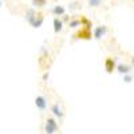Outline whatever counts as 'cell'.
<instances>
[{
	"label": "cell",
	"mask_w": 134,
	"mask_h": 134,
	"mask_svg": "<svg viewBox=\"0 0 134 134\" xmlns=\"http://www.w3.org/2000/svg\"><path fill=\"white\" fill-rule=\"evenodd\" d=\"M106 31H107L106 26H98V27H95V30H94V34H93V36H94L95 39H100L102 36H105Z\"/></svg>",
	"instance_id": "obj_5"
},
{
	"label": "cell",
	"mask_w": 134,
	"mask_h": 134,
	"mask_svg": "<svg viewBox=\"0 0 134 134\" xmlns=\"http://www.w3.org/2000/svg\"><path fill=\"white\" fill-rule=\"evenodd\" d=\"M51 14H54L55 16H63L66 14V8L63 5H55L52 9H51Z\"/></svg>",
	"instance_id": "obj_8"
},
{
	"label": "cell",
	"mask_w": 134,
	"mask_h": 134,
	"mask_svg": "<svg viewBox=\"0 0 134 134\" xmlns=\"http://www.w3.org/2000/svg\"><path fill=\"white\" fill-rule=\"evenodd\" d=\"M131 81H133V75H130V74L124 75V82H125V83H130Z\"/></svg>",
	"instance_id": "obj_13"
},
{
	"label": "cell",
	"mask_w": 134,
	"mask_h": 134,
	"mask_svg": "<svg viewBox=\"0 0 134 134\" xmlns=\"http://www.w3.org/2000/svg\"><path fill=\"white\" fill-rule=\"evenodd\" d=\"M63 30V20L59 18H54V32L58 34Z\"/></svg>",
	"instance_id": "obj_9"
},
{
	"label": "cell",
	"mask_w": 134,
	"mask_h": 134,
	"mask_svg": "<svg viewBox=\"0 0 134 134\" xmlns=\"http://www.w3.org/2000/svg\"><path fill=\"white\" fill-rule=\"evenodd\" d=\"M75 36L78 39H85V40H88L91 39V30H87V28H81L75 34Z\"/></svg>",
	"instance_id": "obj_3"
},
{
	"label": "cell",
	"mask_w": 134,
	"mask_h": 134,
	"mask_svg": "<svg viewBox=\"0 0 134 134\" xmlns=\"http://www.w3.org/2000/svg\"><path fill=\"white\" fill-rule=\"evenodd\" d=\"M69 26L71 28H76V27H81V20L79 19H71L69 21Z\"/></svg>",
	"instance_id": "obj_11"
},
{
	"label": "cell",
	"mask_w": 134,
	"mask_h": 134,
	"mask_svg": "<svg viewBox=\"0 0 134 134\" xmlns=\"http://www.w3.org/2000/svg\"><path fill=\"white\" fill-rule=\"evenodd\" d=\"M105 69H106V71L109 72V74H111L114 71V69H115V60L113 59V58H106L105 59Z\"/></svg>",
	"instance_id": "obj_4"
},
{
	"label": "cell",
	"mask_w": 134,
	"mask_h": 134,
	"mask_svg": "<svg viewBox=\"0 0 134 134\" xmlns=\"http://www.w3.org/2000/svg\"><path fill=\"white\" fill-rule=\"evenodd\" d=\"M43 20H44V18H43V15L42 14H38V16H36V19H35V21L31 24L34 28H39L42 24H43Z\"/></svg>",
	"instance_id": "obj_10"
},
{
	"label": "cell",
	"mask_w": 134,
	"mask_h": 134,
	"mask_svg": "<svg viewBox=\"0 0 134 134\" xmlns=\"http://www.w3.org/2000/svg\"><path fill=\"white\" fill-rule=\"evenodd\" d=\"M0 7H2V2H0Z\"/></svg>",
	"instance_id": "obj_16"
},
{
	"label": "cell",
	"mask_w": 134,
	"mask_h": 134,
	"mask_svg": "<svg viewBox=\"0 0 134 134\" xmlns=\"http://www.w3.org/2000/svg\"><path fill=\"white\" fill-rule=\"evenodd\" d=\"M51 111H52L54 117H57V118H59V119H62V118L64 117L63 110L59 107V105H58V103H54V105L51 106Z\"/></svg>",
	"instance_id": "obj_6"
},
{
	"label": "cell",
	"mask_w": 134,
	"mask_h": 134,
	"mask_svg": "<svg viewBox=\"0 0 134 134\" xmlns=\"http://www.w3.org/2000/svg\"><path fill=\"white\" fill-rule=\"evenodd\" d=\"M131 62H133V64H134V58H133V60H131Z\"/></svg>",
	"instance_id": "obj_15"
},
{
	"label": "cell",
	"mask_w": 134,
	"mask_h": 134,
	"mask_svg": "<svg viewBox=\"0 0 134 134\" xmlns=\"http://www.w3.org/2000/svg\"><path fill=\"white\" fill-rule=\"evenodd\" d=\"M59 130V124L57 122L54 117H47L46 122H44V133L46 134H55Z\"/></svg>",
	"instance_id": "obj_1"
},
{
	"label": "cell",
	"mask_w": 134,
	"mask_h": 134,
	"mask_svg": "<svg viewBox=\"0 0 134 134\" xmlns=\"http://www.w3.org/2000/svg\"><path fill=\"white\" fill-rule=\"evenodd\" d=\"M117 70H118L119 74L127 75V74H130V71H131V67H130L129 64H126V63H119V64L117 66Z\"/></svg>",
	"instance_id": "obj_7"
},
{
	"label": "cell",
	"mask_w": 134,
	"mask_h": 134,
	"mask_svg": "<svg viewBox=\"0 0 134 134\" xmlns=\"http://www.w3.org/2000/svg\"><path fill=\"white\" fill-rule=\"evenodd\" d=\"M35 106L38 107L39 111H44V110H47V106H48V102H47V98L39 94L35 97Z\"/></svg>",
	"instance_id": "obj_2"
},
{
	"label": "cell",
	"mask_w": 134,
	"mask_h": 134,
	"mask_svg": "<svg viewBox=\"0 0 134 134\" xmlns=\"http://www.w3.org/2000/svg\"><path fill=\"white\" fill-rule=\"evenodd\" d=\"M100 4H102V3H100L99 0H97V2H95V0H90V2H88V5H90V7H98Z\"/></svg>",
	"instance_id": "obj_12"
},
{
	"label": "cell",
	"mask_w": 134,
	"mask_h": 134,
	"mask_svg": "<svg viewBox=\"0 0 134 134\" xmlns=\"http://www.w3.org/2000/svg\"><path fill=\"white\" fill-rule=\"evenodd\" d=\"M32 4H47V2H34ZM38 7H42V5H38Z\"/></svg>",
	"instance_id": "obj_14"
}]
</instances>
